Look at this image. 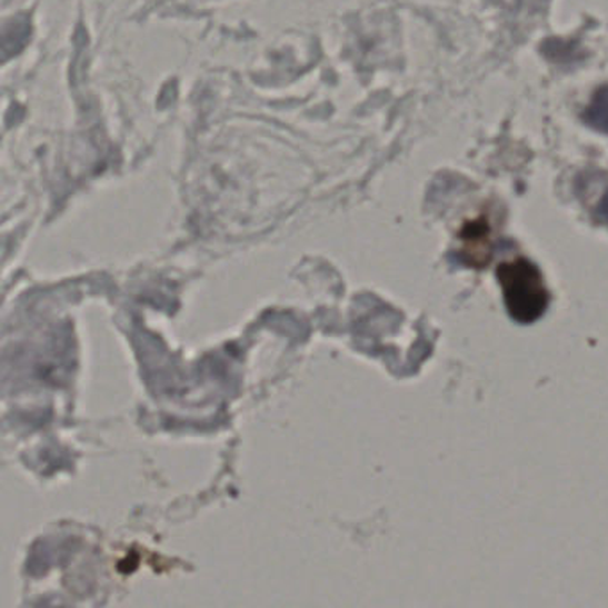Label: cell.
Listing matches in <instances>:
<instances>
[{
    "instance_id": "obj_2",
    "label": "cell",
    "mask_w": 608,
    "mask_h": 608,
    "mask_svg": "<svg viewBox=\"0 0 608 608\" xmlns=\"http://www.w3.org/2000/svg\"><path fill=\"white\" fill-rule=\"evenodd\" d=\"M584 122L592 127L595 131L608 134V86H601L596 91L590 104L584 111Z\"/></svg>"
},
{
    "instance_id": "obj_3",
    "label": "cell",
    "mask_w": 608,
    "mask_h": 608,
    "mask_svg": "<svg viewBox=\"0 0 608 608\" xmlns=\"http://www.w3.org/2000/svg\"><path fill=\"white\" fill-rule=\"evenodd\" d=\"M596 212H598V217L601 218V220L607 221L608 223V190L607 193L604 195V199L599 200Z\"/></svg>"
},
{
    "instance_id": "obj_1",
    "label": "cell",
    "mask_w": 608,
    "mask_h": 608,
    "mask_svg": "<svg viewBox=\"0 0 608 608\" xmlns=\"http://www.w3.org/2000/svg\"><path fill=\"white\" fill-rule=\"evenodd\" d=\"M504 289L505 306L518 323H534L550 306V291L541 271L525 257L504 262L496 270Z\"/></svg>"
}]
</instances>
